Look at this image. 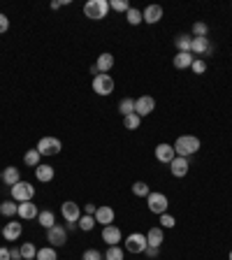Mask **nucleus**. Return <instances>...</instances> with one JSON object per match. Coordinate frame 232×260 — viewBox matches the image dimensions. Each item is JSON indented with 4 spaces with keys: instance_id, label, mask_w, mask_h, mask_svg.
<instances>
[{
    "instance_id": "nucleus-33",
    "label": "nucleus",
    "mask_w": 232,
    "mask_h": 260,
    "mask_svg": "<svg viewBox=\"0 0 232 260\" xmlns=\"http://www.w3.org/2000/svg\"><path fill=\"white\" fill-rule=\"evenodd\" d=\"M93 228H95V216L82 214V218H79V230H84V233H91Z\"/></svg>"
},
{
    "instance_id": "nucleus-18",
    "label": "nucleus",
    "mask_w": 232,
    "mask_h": 260,
    "mask_svg": "<svg viewBox=\"0 0 232 260\" xmlns=\"http://www.w3.org/2000/svg\"><path fill=\"white\" fill-rule=\"evenodd\" d=\"M17 214L21 216L23 221H33V218H37L40 209H37V205H35L33 200H30V202H19V211H17Z\"/></svg>"
},
{
    "instance_id": "nucleus-47",
    "label": "nucleus",
    "mask_w": 232,
    "mask_h": 260,
    "mask_svg": "<svg viewBox=\"0 0 232 260\" xmlns=\"http://www.w3.org/2000/svg\"><path fill=\"white\" fill-rule=\"evenodd\" d=\"M227 260H232V249H230V255H227Z\"/></svg>"
},
{
    "instance_id": "nucleus-40",
    "label": "nucleus",
    "mask_w": 232,
    "mask_h": 260,
    "mask_svg": "<svg viewBox=\"0 0 232 260\" xmlns=\"http://www.w3.org/2000/svg\"><path fill=\"white\" fill-rule=\"evenodd\" d=\"M82 260H102V253L98 249H86L82 255Z\"/></svg>"
},
{
    "instance_id": "nucleus-26",
    "label": "nucleus",
    "mask_w": 232,
    "mask_h": 260,
    "mask_svg": "<svg viewBox=\"0 0 232 260\" xmlns=\"http://www.w3.org/2000/svg\"><path fill=\"white\" fill-rule=\"evenodd\" d=\"M17 211H19V202H14V200H5V202H0V214L7 216V218L17 216Z\"/></svg>"
},
{
    "instance_id": "nucleus-37",
    "label": "nucleus",
    "mask_w": 232,
    "mask_h": 260,
    "mask_svg": "<svg viewBox=\"0 0 232 260\" xmlns=\"http://www.w3.org/2000/svg\"><path fill=\"white\" fill-rule=\"evenodd\" d=\"M190 70H193L195 75H205V72H207V61H205V58H195L193 65H190Z\"/></svg>"
},
{
    "instance_id": "nucleus-15",
    "label": "nucleus",
    "mask_w": 232,
    "mask_h": 260,
    "mask_svg": "<svg viewBox=\"0 0 232 260\" xmlns=\"http://www.w3.org/2000/svg\"><path fill=\"white\" fill-rule=\"evenodd\" d=\"M188 170H190V161H188V158H181V156H177V158L170 163L172 177H177V179H183V177H186Z\"/></svg>"
},
{
    "instance_id": "nucleus-11",
    "label": "nucleus",
    "mask_w": 232,
    "mask_h": 260,
    "mask_svg": "<svg viewBox=\"0 0 232 260\" xmlns=\"http://www.w3.org/2000/svg\"><path fill=\"white\" fill-rule=\"evenodd\" d=\"M153 109L156 100L151 95H142V98L135 100V114H139V117H149V114H153Z\"/></svg>"
},
{
    "instance_id": "nucleus-46",
    "label": "nucleus",
    "mask_w": 232,
    "mask_h": 260,
    "mask_svg": "<svg viewBox=\"0 0 232 260\" xmlns=\"http://www.w3.org/2000/svg\"><path fill=\"white\" fill-rule=\"evenodd\" d=\"M10 255H12V260H23L21 258V251H19V249H10Z\"/></svg>"
},
{
    "instance_id": "nucleus-6",
    "label": "nucleus",
    "mask_w": 232,
    "mask_h": 260,
    "mask_svg": "<svg viewBox=\"0 0 232 260\" xmlns=\"http://www.w3.org/2000/svg\"><path fill=\"white\" fill-rule=\"evenodd\" d=\"M35 149L40 151V156H56V154H61L63 142L58 137H42Z\"/></svg>"
},
{
    "instance_id": "nucleus-41",
    "label": "nucleus",
    "mask_w": 232,
    "mask_h": 260,
    "mask_svg": "<svg viewBox=\"0 0 232 260\" xmlns=\"http://www.w3.org/2000/svg\"><path fill=\"white\" fill-rule=\"evenodd\" d=\"M7 30H10V19H7L5 14H0V35L7 33Z\"/></svg>"
},
{
    "instance_id": "nucleus-14",
    "label": "nucleus",
    "mask_w": 232,
    "mask_h": 260,
    "mask_svg": "<svg viewBox=\"0 0 232 260\" xmlns=\"http://www.w3.org/2000/svg\"><path fill=\"white\" fill-rule=\"evenodd\" d=\"M156 158L161 163H165V165H170L174 158H177V151H174V146L167 142H161L158 146H156Z\"/></svg>"
},
{
    "instance_id": "nucleus-19",
    "label": "nucleus",
    "mask_w": 232,
    "mask_h": 260,
    "mask_svg": "<svg viewBox=\"0 0 232 260\" xmlns=\"http://www.w3.org/2000/svg\"><path fill=\"white\" fill-rule=\"evenodd\" d=\"M142 19H144V23H158L163 19V7L161 5H149L146 10H142Z\"/></svg>"
},
{
    "instance_id": "nucleus-35",
    "label": "nucleus",
    "mask_w": 232,
    "mask_h": 260,
    "mask_svg": "<svg viewBox=\"0 0 232 260\" xmlns=\"http://www.w3.org/2000/svg\"><path fill=\"white\" fill-rule=\"evenodd\" d=\"M133 193H135V198H146V195L151 193V189L144 181H135L133 183Z\"/></svg>"
},
{
    "instance_id": "nucleus-5",
    "label": "nucleus",
    "mask_w": 232,
    "mask_h": 260,
    "mask_svg": "<svg viewBox=\"0 0 232 260\" xmlns=\"http://www.w3.org/2000/svg\"><path fill=\"white\" fill-rule=\"evenodd\" d=\"M114 77H111V75H95L93 77V91L98 95H102V98H105V95H111L114 93Z\"/></svg>"
},
{
    "instance_id": "nucleus-16",
    "label": "nucleus",
    "mask_w": 232,
    "mask_h": 260,
    "mask_svg": "<svg viewBox=\"0 0 232 260\" xmlns=\"http://www.w3.org/2000/svg\"><path fill=\"white\" fill-rule=\"evenodd\" d=\"M211 42L209 38H193V42H190V54L193 56H209L211 54Z\"/></svg>"
},
{
    "instance_id": "nucleus-42",
    "label": "nucleus",
    "mask_w": 232,
    "mask_h": 260,
    "mask_svg": "<svg viewBox=\"0 0 232 260\" xmlns=\"http://www.w3.org/2000/svg\"><path fill=\"white\" fill-rule=\"evenodd\" d=\"M144 253H146V258H158V253H161V249H153V246H146V249H144Z\"/></svg>"
},
{
    "instance_id": "nucleus-28",
    "label": "nucleus",
    "mask_w": 232,
    "mask_h": 260,
    "mask_svg": "<svg viewBox=\"0 0 232 260\" xmlns=\"http://www.w3.org/2000/svg\"><path fill=\"white\" fill-rule=\"evenodd\" d=\"M190 35L193 38H209V26L205 21H195L193 28H190Z\"/></svg>"
},
{
    "instance_id": "nucleus-44",
    "label": "nucleus",
    "mask_w": 232,
    "mask_h": 260,
    "mask_svg": "<svg viewBox=\"0 0 232 260\" xmlns=\"http://www.w3.org/2000/svg\"><path fill=\"white\" fill-rule=\"evenodd\" d=\"M63 5H70V0H54V3H51V10H61Z\"/></svg>"
},
{
    "instance_id": "nucleus-25",
    "label": "nucleus",
    "mask_w": 232,
    "mask_h": 260,
    "mask_svg": "<svg viewBox=\"0 0 232 260\" xmlns=\"http://www.w3.org/2000/svg\"><path fill=\"white\" fill-rule=\"evenodd\" d=\"M190 42H193V35L181 33L174 40V47H177V51H188V54H190Z\"/></svg>"
},
{
    "instance_id": "nucleus-24",
    "label": "nucleus",
    "mask_w": 232,
    "mask_h": 260,
    "mask_svg": "<svg viewBox=\"0 0 232 260\" xmlns=\"http://www.w3.org/2000/svg\"><path fill=\"white\" fill-rule=\"evenodd\" d=\"M37 223L45 228V230H49V228L56 226V214H54V211H49V209L40 211V214H37Z\"/></svg>"
},
{
    "instance_id": "nucleus-43",
    "label": "nucleus",
    "mask_w": 232,
    "mask_h": 260,
    "mask_svg": "<svg viewBox=\"0 0 232 260\" xmlns=\"http://www.w3.org/2000/svg\"><path fill=\"white\" fill-rule=\"evenodd\" d=\"M84 214H89V216H95V211H98V207L93 205V202H89V205H84Z\"/></svg>"
},
{
    "instance_id": "nucleus-17",
    "label": "nucleus",
    "mask_w": 232,
    "mask_h": 260,
    "mask_svg": "<svg viewBox=\"0 0 232 260\" xmlns=\"http://www.w3.org/2000/svg\"><path fill=\"white\" fill-rule=\"evenodd\" d=\"M116 218V211L111 209L109 205H102L98 207V211H95V223H100V226L105 228V226H111Z\"/></svg>"
},
{
    "instance_id": "nucleus-31",
    "label": "nucleus",
    "mask_w": 232,
    "mask_h": 260,
    "mask_svg": "<svg viewBox=\"0 0 232 260\" xmlns=\"http://www.w3.org/2000/svg\"><path fill=\"white\" fill-rule=\"evenodd\" d=\"M35 260H58V255H56L54 246H42V249H37Z\"/></svg>"
},
{
    "instance_id": "nucleus-30",
    "label": "nucleus",
    "mask_w": 232,
    "mask_h": 260,
    "mask_svg": "<svg viewBox=\"0 0 232 260\" xmlns=\"http://www.w3.org/2000/svg\"><path fill=\"white\" fill-rule=\"evenodd\" d=\"M123 126L128 128V130H137L139 126H142V117L139 114H128V117H123Z\"/></svg>"
},
{
    "instance_id": "nucleus-38",
    "label": "nucleus",
    "mask_w": 232,
    "mask_h": 260,
    "mask_svg": "<svg viewBox=\"0 0 232 260\" xmlns=\"http://www.w3.org/2000/svg\"><path fill=\"white\" fill-rule=\"evenodd\" d=\"M109 10H114V12H128V10H130V5H128L126 0H109Z\"/></svg>"
},
{
    "instance_id": "nucleus-2",
    "label": "nucleus",
    "mask_w": 232,
    "mask_h": 260,
    "mask_svg": "<svg viewBox=\"0 0 232 260\" xmlns=\"http://www.w3.org/2000/svg\"><path fill=\"white\" fill-rule=\"evenodd\" d=\"M109 12V0H89L84 5V14L86 19H93V21H102Z\"/></svg>"
},
{
    "instance_id": "nucleus-27",
    "label": "nucleus",
    "mask_w": 232,
    "mask_h": 260,
    "mask_svg": "<svg viewBox=\"0 0 232 260\" xmlns=\"http://www.w3.org/2000/svg\"><path fill=\"white\" fill-rule=\"evenodd\" d=\"M19 251H21L23 260H35V255H37V246H35L33 242H23L21 246H19Z\"/></svg>"
},
{
    "instance_id": "nucleus-22",
    "label": "nucleus",
    "mask_w": 232,
    "mask_h": 260,
    "mask_svg": "<svg viewBox=\"0 0 232 260\" xmlns=\"http://www.w3.org/2000/svg\"><path fill=\"white\" fill-rule=\"evenodd\" d=\"M3 181H5V186H14V183L21 181V172H19V167L14 165H7L5 170H3Z\"/></svg>"
},
{
    "instance_id": "nucleus-8",
    "label": "nucleus",
    "mask_w": 232,
    "mask_h": 260,
    "mask_svg": "<svg viewBox=\"0 0 232 260\" xmlns=\"http://www.w3.org/2000/svg\"><path fill=\"white\" fill-rule=\"evenodd\" d=\"M82 207L77 205V202H72V200H67V202H63L61 205V216L65 218L67 223H79V218H82Z\"/></svg>"
},
{
    "instance_id": "nucleus-29",
    "label": "nucleus",
    "mask_w": 232,
    "mask_h": 260,
    "mask_svg": "<svg viewBox=\"0 0 232 260\" xmlns=\"http://www.w3.org/2000/svg\"><path fill=\"white\" fill-rule=\"evenodd\" d=\"M40 161H42V156H40V151H37V149L26 151V156H23V163H26L28 167H37V165H40Z\"/></svg>"
},
{
    "instance_id": "nucleus-13",
    "label": "nucleus",
    "mask_w": 232,
    "mask_h": 260,
    "mask_svg": "<svg viewBox=\"0 0 232 260\" xmlns=\"http://www.w3.org/2000/svg\"><path fill=\"white\" fill-rule=\"evenodd\" d=\"M21 233H23V223H19V221H7L5 226H3V237L7 239V242H17L19 237H21Z\"/></svg>"
},
{
    "instance_id": "nucleus-4",
    "label": "nucleus",
    "mask_w": 232,
    "mask_h": 260,
    "mask_svg": "<svg viewBox=\"0 0 232 260\" xmlns=\"http://www.w3.org/2000/svg\"><path fill=\"white\" fill-rule=\"evenodd\" d=\"M167 195L165 193H156V191H151L149 195H146V207H149V211L151 214H165L167 211Z\"/></svg>"
},
{
    "instance_id": "nucleus-39",
    "label": "nucleus",
    "mask_w": 232,
    "mask_h": 260,
    "mask_svg": "<svg viewBox=\"0 0 232 260\" xmlns=\"http://www.w3.org/2000/svg\"><path fill=\"white\" fill-rule=\"evenodd\" d=\"M161 226L163 228H174V226H177V218L165 211V214H161Z\"/></svg>"
},
{
    "instance_id": "nucleus-12",
    "label": "nucleus",
    "mask_w": 232,
    "mask_h": 260,
    "mask_svg": "<svg viewBox=\"0 0 232 260\" xmlns=\"http://www.w3.org/2000/svg\"><path fill=\"white\" fill-rule=\"evenodd\" d=\"M102 242L107 244V246H119V242H123V235L121 230L111 223V226H105L102 228Z\"/></svg>"
},
{
    "instance_id": "nucleus-21",
    "label": "nucleus",
    "mask_w": 232,
    "mask_h": 260,
    "mask_svg": "<svg viewBox=\"0 0 232 260\" xmlns=\"http://www.w3.org/2000/svg\"><path fill=\"white\" fill-rule=\"evenodd\" d=\"M54 177H56V172H54V167H51V165L40 163V165L35 167V179H37V181L47 183V181H54Z\"/></svg>"
},
{
    "instance_id": "nucleus-32",
    "label": "nucleus",
    "mask_w": 232,
    "mask_h": 260,
    "mask_svg": "<svg viewBox=\"0 0 232 260\" xmlns=\"http://www.w3.org/2000/svg\"><path fill=\"white\" fill-rule=\"evenodd\" d=\"M126 21L130 23V26H139V23L144 21V19H142V10H135V7H130V10L126 12Z\"/></svg>"
},
{
    "instance_id": "nucleus-10",
    "label": "nucleus",
    "mask_w": 232,
    "mask_h": 260,
    "mask_svg": "<svg viewBox=\"0 0 232 260\" xmlns=\"http://www.w3.org/2000/svg\"><path fill=\"white\" fill-rule=\"evenodd\" d=\"M111 67H114V56H111L109 51H105V54L98 56V61H95V65L91 67V72H93V75H107Z\"/></svg>"
},
{
    "instance_id": "nucleus-45",
    "label": "nucleus",
    "mask_w": 232,
    "mask_h": 260,
    "mask_svg": "<svg viewBox=\"0 0 232 260\" xmlns=\"http://www.w3.org/2000/svg\"><path fill=\"white\" fill-rule=\"evenodd\" d=\"M0 260H12L10 249H5V246H0Z\"/></svg>"
},
{
    "instance_id": "nucleus-1",
    "label": "nucleus",
    "mask_w": 232,
    "mask_h": 260,
    "mask_svg": "<svg viewBox=\"0 0 232 260\" xmlns=\"http://www.w3.org/2000/svg\"><path fill=\"white\" fill-rule=\"evenodd\" d=\"M174 151H177V156H181V158H190V156H195L200 151V139L195 137V135H181V137L174 142Z\"/></svg>"
},
{
    "instance_id": "nucleus-48",
    "label": "nucleus",
    "mask_w": 232,
    "mask_h": 260,
    "mask_svg": "<svg viewBox=\"0 0 232 260\" xmlns=\"http://www.w3.org/2000/svg\"><path fill=\"white\" fill-rule=\"evenodd\" d=\"M0 181H3V170H0Z\"/></svg>"
},
{
    "instance_id": "nucleus-34",
    "label": "nucleus",
    "mask_w": 232,
    "mask_h": 260,
    "mask_svg": "<svg viewBox=\"0 0 232 260\" xmlns=\"http://www.w3.org/2000/svg\"><path fill=\"white\" fill-rule=\"evenodd\" d=\"M119 112H121L123 117L133 114V112H135V100L133 98H123L121 102H119Z\"/></svg>"
},
{
    "instance_id": "nucleus-7",
    "label": "nucleus",
    "mask_w": 232,
    "mask_h": 260,
    "mask_svg": "<svg viewBox=\"0 0 232 260\" xmlns=\"http://www.w3.org/2000/svg\"><path fill=\"white\" fill-rule=\"evenodd\" d=\"M47 242H49L54 249L63 246V244L67 242V228H63L61 223H56L54 228H49V230H47Z\"/></svg>"
},
{
    "instance_id": "nucleus-23",
    "label": "nucleus",
    "mask_w": 232,
    "mask_h": 260,
    "mask_svg": "<svg viewBox=\"0 0 232 260\" xmlns=\"http://www.w3.org/2000/svg\"><path fill=\"white\" fill-rule=\"evenodd\" d=\"M163 239H165L163 228H151L149 233H146V244H149V246H153V249H161Z\"/></svg>"
},
{
    "instance_id": "nucleus-9",
    "label": "nucleus",
    "mask_w": 232,
    "mask_h": 260,
    "mask_svg": "<svg viewBox=\"0 0 232 260\" xmlns=\"http://www.w3.org/2000/svg\"><path fill=\"white\" fill-rule=\"evenodd\" d=\"M146 246H149V244H146V235H142V233H133L126 237V249L130 251V253H144Z\"/></svg>"
},
{
    "instance_id": "nucleus-36",
    "label": "nucleus",
    "mask_w": 232,
    "mask_h": 260,
    "mask_svg": "<svg viewBox=\"0 0 232 260\" xmlns=\"http://www.w3.org/2000/svg\"><path fill=\"white\" fill-rule=\"evenodd\" d=\"M105 258L107 260H123V249L121 246H109L107 253H105Z\"/></svg>"
},
{
    "instance_id": "nucleus-20",
    "label": "nucleus",
    "mask_w": 232,
    "mask_h": 260,
    "mask_svg": "<svg viewBox=\"0 0 232 260\" xmlns=\"http://www.w3.org/2000/svg\"><path fill=\"white\" fill-rule=\"evenodd\" d=\"M195 61L193 54H188V51H177V56L172 58V65L177 67V70H186V67H190Z\"/></svg>"
},
{
    "instance_id": "nucleus-49",
    "label": "nucleus",
    "mask_w": 232,
    "mask_h": 260,
    "mask_svg": "<svg viewBox=\"0 0 232 260\" xmlns=\"http://www.w3.org/2000/svg\"><path fill=\"white\" fill-rule=\"evenodd\" d=\"M0 233H3V226H0Z\"/></svg>"
},
{
    "instance_id": "nucleus-3",
    "label": "nucleus",
    "mask_w": 232,
    "mask_h": 260,
    "mask_svg": "<svg viewBox=\"0 0 232 260\" xmlns=\"http://www.w3.org/2000/svg\"><path fill=\"white\" fill-rule=\"evenodd\" d=\"M35 198V186L28 181H19L12 186V200L14 202H30Z\"/></svg>"
}]
</instances>
